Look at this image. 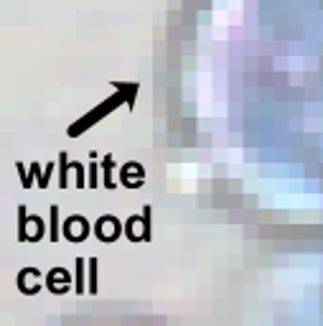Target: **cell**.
I'll return each mask as SVG.
<instances>
[{
	"label": "cell",
	"mask_w": 323,
	"mask_h": 326,
	"mask_svg": "<svg viewBox=\"0 0 323 326\" xmlns=\"http://www.w3.org/2000/svg\"><path fill=\"white\" fill-rule=\"evenodd\" d=\"M123 232H125V227L120 224V219H117V217H112V214H102L97 219V224H94V234L102 242H115Z\"/></svg>",
	"instance_id": "6da1fadb"
},
{
	"label": "cell",
	"mask_w": 323,
	"mask_h": 326,
	"mask_svg": "<svg viewBox=\"0 0 323 326\" xmlns=\"http://www.w3.org/2000/svg\"><path fill=\"white\" fill-rule=\"evenodd\" d=\"M120 102H125V100H123V90H120V94H117V97H109V100H107L102 107H97V110H92V112H89V115L84 117V120L79 123V125H72V127H69V135H77V133L87 130L89 125H94V120H97V117H105L107 112H112Z\"/></svg>",
	"instance_id": "7a4b0ae2"
},
{
	"label": "cell",
	"mask_w": 323,
	"mask_h": 326,
	"mask_svg": "<svg viewBox=\"0 0 323 326\" xmlns=\"http://www.w3.org/2000/svg\"><path fill=\"white\" fill-rule=\"evenodd\" d=\"M87 234H89V222L82 214H74L64 222V237L69 242H84Z\"/></svg>",
	"instance_id": "3957f363"
},
{
	"label": "cell",
	"mask_w": 323,
	"mask_h": 326,
	"mask_svg": "<svg viewBox=\"0 0 323 326\" xmlns=\"http://www.w3.org/2000/svg\"><path fill=\"white\" fill-rule=\"evenodd\" d=\"M15 169H18V173L23 176V186H26V189H31V186H33V176H38V163L31 166V173H26L23 163H15ZM51 171H54V163H46V171L38 176V186H41V189L48 186V176H51Z\"/></svg>",
	"instance_id": "277c9868"
},
{
	"label": "cell",
	"mask_w": 323,
	"mask_h": 326,
	"mask_svg": "<svg viewBox=\"0 0 323 326\" xmlns=\"http://www.w3.org/2000/svg\"><path fill=\"white\" fill-rule=\"evenodd\" d=\"M120 179H123V186H127V189H138V186L143 184V179H145V171H143V166H140V163L130 161V163L123 166Z\"/></svg>",
	"instance_id": "5b68a950"
},
{
	"label": "cell",
	"mask_w": 323,
	"mask_h": 326,
	"mask_svg": "<svg viewBox=\"0 0 323 326\" xmlns=\"http://www.w3.org/2000/svg\"><path fill=\"white\" fill-rule=\"evenodd\" d=\"M46 285H48V291H51L54 295H62V293H66L69 291V273L64 270V268H54V270H48V275H46Z\"/></svg>",
	"instance_id": "8992f818"
},
{
	"label": "cell",
	"mask_w": 323,
	"mask_h": 326,
	"mask_svg": "<svg viewBox=\"0 0 323 326\" xmlns=\"http://www.w3.org/2000/svg\"><path fill=\"white\" fill-rule=\"evenodd\" d=\"M74 265H77V285H74V291H77L79 295H82V293L87 291V288H84V268H87L89 263H87V260H82V258H77V263H74Z\"/></svg>",
	"instance_id": "52a82bcc"
},
{
	"label": "cell",
	"mask_w": 323,
	"mask_h": 326,
	"mask_svg": "<svg viewBox=\"0 0 323 326\" xmlns=\"http://www.w3.org/2000/svg\"><path fill=\"white\" fill-rule=\"evenodd\" d=\"M102 166H105V186H107V189H115V186H117V184H112V166H115V158H112V155H105Z\"/></svg>",
	"instance_id": "ba28073f"
},
{
	"label": "cell",
	"mask_w": 323,
	"mask_h": 326,
	"mask_svg": "<svg viewBox=\"0 0 323 326\" xmlns=\"http://www.w3.org/2000/svg\"><path fill=\"white\" fill-rule=\"evenodd\" d=\"M89 293H97V258H89Z\"/></svg>",
	"instance_id": "9c48e42d"
},
{
	"label": "cell",
	"mask_w": 323,
	"mask_h": 326,
	"mask_svg": "<svg viewBox=\"0 0 323 326\" xmlns=\"http://www.w3.org/2000/svg\"><path fill=\"white\" fill-rule=\"evenodd\" d=\"M51 242H59V206L51 204Z\"/></svg>",
	"instance_id": "30bf717a"
},
{
	"label": "cell",
	"mask_w": 323,
	"mask_h": 326,
	"mask_svg": "<svg viewBox=\"0 0 323 326\" xmlns=\"http://www.w3.org/2000/svg\"><path fill=\"white\" fill-rule=\"evenodd\" d=\"M143 240H150V206L143 209Z\"/></svg>",
	"instance_id": "8fae6325"
},
{
	"label": "cell",
	"mask_w": 323,
	"mask_h": 326,
	"mask_svg": "<svg viewBox=\"0 0 323 326\" xmlns=\"http://www.w3.org/2000/svg\"><path fill=\"white\" fill-rule=\"evenodd\" d=\"M59 163H62V184H59V186H69V181H66V169H69L72 163H69L66 153H62V155H59Z\"/></svg>",
	"instance_id": "7c38bea8"
},
{
	"label": "cell",
	"mask_w": 323,
	"mask_h": 326,
	"mask_svg": "<svg viewBox=\"0 0 323 326\" xmlns=\"http://www.w3.org/2000/svg\"><path fill=\"white\" fill-rule=\"evenodd\" d=\"M72 169L77 171V186H79V189L87 186V181H84V166L82 163H72Z\"/></svg>",
	"instance_id": "4fadbf2b"
},
{
	"label": "cell",
	"mask_w": 323,
	"mask_h": 326,
	"mask_svg": "<svg viewBox=\"0 0 323 326\" xmlns=\"http://www.w3.org/2000/svg\"><path fill=\"white\" fill-rule=\"evenodd\" d=\"M89 189H97L99 181H97V163H89Z\"/></svg>",
	"instance_id": "5bb4252c"
}]
</instances>
